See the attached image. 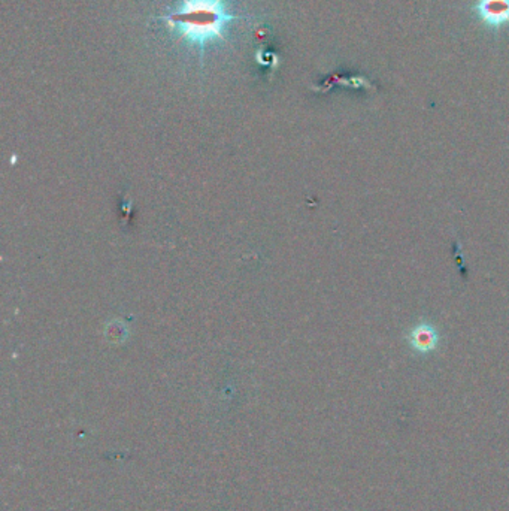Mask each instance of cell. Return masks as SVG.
<instances>
[{
	"mask_svg": "<svg viewBox=\"0 0 509 511\" xmlns=\"http://www.w3.org/2000/svg\"><path fill=\"white\" fill-rule=\"evenodd\" d=\"M253 17L230 14L226 0H182L176 9L167 16L157 17L166 21L172 33L178 35L181 41L199 48L200 59L208 44L224 41L226 28L234 20Z\"/></svg>",
	"mask_w": 509,
	"mask_h": 511,
	"instance_id": "obj_1",
	"label": "cell"
},
{
	"mask_svg": "<svg viewBox=\"0 0 509 511\" xmlns=\"http://www.w3.org/2000/svg\"><path fill=\"white\" fill-rule=\"evenodd\" d=\"M481 17L491 24L509 20V0H481Z\"/></svg>",
	"mask_w": 509,
	"mask_h": 511,
	"instance_id": "obj_2",
	"label": "cell"
}]
</instances>
